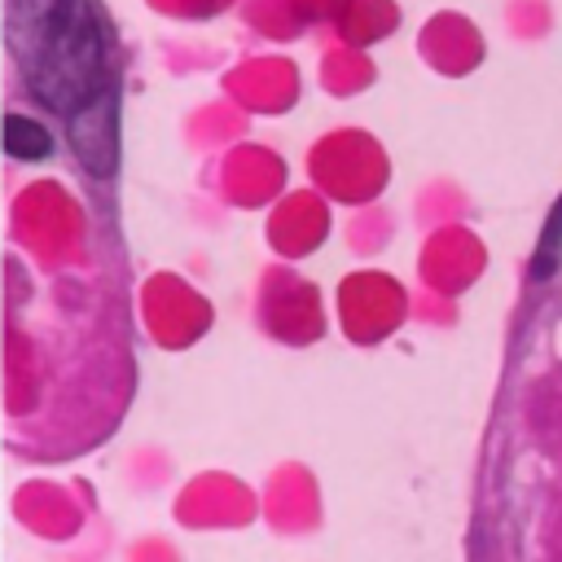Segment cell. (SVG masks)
<instances>
[{
  "mask_svg": "<svg viewBox=\"0 0 562 562\" xmlns=\"http://www.w3.org/2000/svg\"><path fill=\"white\" fill-rule=\"evenodd\" d=\"M4 35L26 92L66 119L92 176L119 167V70L97 0H4Z\"/></svg>",
  "mask_w": 562,
  "mask_h": 562,
  "instance_id": "cell-1",
  "label": "cell"
},
{
  "mask_svg": "<svg viewBox=\"0 0 562 562\" xmlns=\"http://www.w3.org/2000/svg\"><path fill=\"white\" fill-rule=\"evenodd\" d=\"M4 149H9V158L35 162V158L53 154V136H48L44 123H35L26 114H4Z\"/></svg>",
  "mask_w": 562,
  "mask_h": 562,
  "instance_id": "cell-2",
  "label": "cell"
},
{
  "mask_svg": "<svg viewBox=\"0 0 562 562\" xmlns=\"http://www.w3.org/2000/svg\"><path fill=\"white\" fill-rule=\"evenodd\" d=\"M562 263V198L553 202L544 228H540V246H536V259H531V277L536 281H549L553 268Z\"/></svg>",
  "mask_w": 562,
  "mask_h": 562,
  "instance_id": "cell-3",
  "label": "cell"
}]
</instances>
